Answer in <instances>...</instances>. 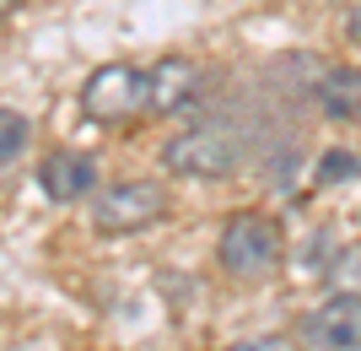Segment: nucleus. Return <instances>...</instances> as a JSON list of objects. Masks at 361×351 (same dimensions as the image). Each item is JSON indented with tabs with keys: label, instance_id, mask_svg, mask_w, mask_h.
Returning a JSON list of instances; mask_svg holds the SVG:
<instances>
[{
	"label": "nucleus",
	"instance_id": "1",
	"mask_svg": "<svg viewBox=\"0 0 361 351\" xmlns=\"http://www.w3.org/2000/svg\"><path fill=\"white\" fill-rule=\"evenodd\" d=\"M216 260L238 281H259L281 265V222L264 211H238L226 216L221 238H216Z\"/></svg>",
	"mask_w": 361,
	"mask_h": 351
},
{
	"label": "nucleus",
	"instance_id": "2",
	"mask_svg": "<svg viewBox=\"0 0 361 351\" xmlns=\"http://www.w3.org/2000/svg\"><path fill=\"white\" fill-rule=\"evenodd\" d=\"M243 162V136L232 124H200L162 146V168L178 179H226Z\"/></svg>",
	"mask_w": 361,
	"mask_h": 351
},
{
	"label": "nucleus",
	"instance_id": "3",
	"mask_svg": "<svg viewBox=\"0 0 361 351\" xmlns=\"http://www.w3.org/2000/svg\"><path fill=\"white\" fill-rule=\"evenodd\" d=\"M167 216V189L157 179H130L114 184L92 200V227L103 238H130V232H146Z\"/></svg>",
	"mask_w": 361,
	"mask_h": 351
},
{
	"label": "nucleus",
	"instance_id": "4",
	"mask_svg": "<svg viewBox=\"0 0 361 351\" xmlns=\"http://www.w3.org/2000/svg\"><path fill=\"white\" fill-rule=\"evenodd\" d=\"M81 114H87L92 124H130L135 114H146V71L140 65H97L87 76V87H81Z\"/></svg>",
	"mask_w": 361,
	"mask_h": 351
},
{
	"label": "nucleus",
	"instance_id": "5",
	"mask_svg": "<svg viewBox=\"0 0 361 351\" xmlns=\"http://www.w3.org/2000/svg\"><path fill=\"white\" fill-rule=\"evenodd\" d=\"M307 340L318 351H356L361 346V297L356 292H334L324 308L307 314Z\"/></svg>",
	"mask_w": 361,
	"mask_h": 351
},
{
	"label": "nucleus",
	"instance_id": "6",
	"mask_svg": "<svg viewBox=\"0 0 361 351\" xmlns=\"http://www.w3.org/2000/svg\"><path fill=\"white\" fill-rule=\"evenodd\" d=\"M200 97V65L183 54H167L146 71V114H178Z\"/></svg>",
	"mask_w": 361,
	"mask_h": 351
},
{
	"label": "nucleus",
	"instance_id": "7",
	"mask_svg": "<svg viewBox=\"0 0 361 351\" xmlns=\"http://www.w3.org/2000/svg\"><path fill=\"white\" fill-rule=\"evenodd\" d=\"M38 189H44L54 206H75L97 189V162L87 152H49L38 162Z\"/></svg>",
	"mask_w": 361,
	"mask_h": 351
},
{
	"label": "nucleus",
	"instance_id": "8",
	"mask_svg": "<svg viewBox=\"0 0 361 351\" xmlns=\"http://www.w3.org/2000/svg\"><path fill=\"white\" fill-rule=\"evenodd\" d=\"M318 108L329 119H361V65H334L318 76Z\"/></svg>",
	"mask_w": 361,
	"mask_h": 351
},
{
	"label": "nucleus",
	"instance_id": "9",
	"mask_svg": "<svg viewBox=\"0 0 361 351\" xmlns=\"http://www.w3.org/2000/svg\"><path fill=\"white\" fill-rule=\"evenodd\" d=\"M27 141H32V119L16 108H0V168L27 152Z\"/></svg>",
	"mask_w": 361,
	"mask_h": 351
},
{
	"label": "nucleus",
	"instance_id": "10",
	"mask_svg": "<svg viewBox=\"0 0 361 351\" xmlns=\"http://www.w3.org/2000/svg\"><path fill=\"white\" fill-rule=\"evenodd\" d=\"M329 281H334L340 292H356V297H361V244L340 249V260L329 265Z\"/></svg>",
	"mask_w": 361,
	"mask_h": 351
},
{
	"label": "nucleus",
	"instance_id": "11",
	"mask_svg": "<svg viewBox=\"0 0 361 351\" xmlns=\"http://www.w3.org/2000/svg\"><path fill=\"white\" fill-rule=\"evenodd\" d=\"M361 173V157L356 152H324L318 157V184H345Z\"/></svg>",
	"mask_w": 361,
	"mask_h": 351
},
{
	"label": "nucleus",
	"instance_id": "12",
	"mask_svg": "<svg viewBox=\"0 0 361 351\" xmlns=\"http://www.w3.org/2000/svg\"><path fill=\"white\" fill-rule=\"evenodd\" d=\"M221 351H291L286 335H254V340H238V346H221Z\"/></svg>",
	"mask_w": 361,
	"mask_h": 351
},
{
	"label": "nucleus",
	"instance_id": "13",
	"mask_svg": "<svg viewBox=\"0 0 361 351\" xmlns=\"http://www.w3.org/2000/svg\"><path fill=\"white\" fill-rule=\"evenodd\" d=\"M345 32H350V38H361V0L350 6V16H345Z\"/></svg>",
	"mask_w": 361,
	"mask_h": 351
},
{
	"label": "nucleus",
	"instance_id": "14",
	"mask_svg": "<svg viewBox=\"0 0 361 351\" xmlns=\"http://www.w3.org/2000/svg\"><path fill=\"white\" fill-rule=\"evenodd\" d=\"M16 6H22V0H0V16H11V11H16Z\"/></svg>",
	"mask_w": 361,
	"mask_h": 351
},
{
	"label": "nucleus",
	"instance_id": "15",
	"mask_svg": "<svg viewBox=\"0 0 361 351\" xmlns=\"http://www.w3.org/2000/svg\"><path fill=\"white\" fill-rule=\"evenodd\" d=\"M11 351H38V346H11Z\"/></svg>",
	"mask_w": 361,
	"mask_h": 351
},
{
	"label": "nucleus",
	"instance_id": "16",
	"mask_svg": "<svg viewBox=\"0 0 361 351\" xmlns=\"http://www.w3.org/2000/svg\"><path fill=\"white\" fill-rule=\"evenodd\" d=\"M356 351H361V346H356Z\"/></svg>",
	"mask_w": 361,
	"mask_h": 351
}]
</instances>
